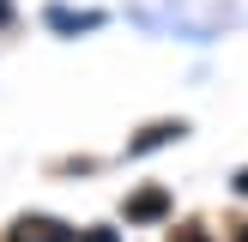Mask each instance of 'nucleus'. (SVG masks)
Wrapping results in <instances>:
<instances>
[{
    "instance_id": "nucleus-2",
    "label": "nucleus",
    "mask_w": 248,
    "mask_h": 242,
    "mask_svg": "<svg viewBox=\"0 0 248 242\" xmlns=\"http://www.w3.org/2000/svg\"><path fill=\"white\" fill-rule=\"evenodd\" d=\"M164 206H170L164 188H145V194H133V200H127V218H133V224H152V218H164Z\"/></svg>"
},
{
    "instance_id": "nucleus-6",
    "label": "nucleus",
    "mask_w": 248,
    "mask_h": 242,
    "mask_svg": "<svg viewBox=\"0 0 248 242\" xmlns=\"http://www.w3.org/2000/svg\"><path fill=\"white\" fill-rule=\"evenodd\" d=\"M176 242H206V236H200V230H182V236H176Z\"/></svg>"
},
{
    "instance_id": "nucleus-3",
    "label": "nucleus",
    "mask_w": 248,
    "mask_h": 242,
    "mask_svg": "<svg viewBox=\"0 0 248 242\" xmlns=\"http://www.w3.org/2000/svg\"><path fill=\"white\" fill-rule=\"evenodd\" d=\"M182 133H188V127H182V121H157V127H145L140 139L127 145V151H133V157H140V151H157V145H170V139H182Z\"/></svg>"
},
{
    "instance_id": "nucleus-4",
    "label": "nucleus",
    "mask_w": 248,
    "mask_h": 242,
    "mask_svg": "<svg viewBox=\"0 0 248 242\" xmlns=\"http://www.w3.org/2000/svg\"><path fill=\"white\" fill-rule=\"evenodd\" d=\"M48 24H55V30H91V24H97V12H79V18H73L67 6H55V12H48Z\"/></svg>"
},
{
    "instance_id": "nucleus-8",
    "label": "nucleus",
    "mask_w": 248,
    "mask_h": 242,
    "mask_svg": "<svg viewBox=\"0 0 248 242\" xmlns=\"http://www.w3.org/2000/svg\"><path fill=\"white\" fill-rule=\"evenodd\" d=\"M236 188H242V194H248V169H242V176H236Z\"/></svg>"
},
{
    "instance_id": "nucleus-1",
    "label": "nucleus",
    "mask_w": 248,
    "mask_h": 242,
    "mask_svg": "<svg viewBox=\"0 0 248 242\" xmlns=\"http://www.w3.org/2000/svg\"><path fill=\"white\" fill-rule=\"evenodd\" d=\"M12 242H73V230L61 218H18L12 224Z\"/></svg>"
},
{
    "instance_id": "nucleus-7",
    "label": "nucleus",
    "mask_w": 248,
    "mask_h": 242,
    "mask_svg": "<svg viewBox=\"0 0 248 242\" xmlns=\"http://www.w3.org/2000/svg\"><path fill=\"white\" fill-rule=\"evenodd\" d=\"M6 18H12V0H0V24H6Z\"/></svg>"
},
{
    "instance_id": "nucleus-9",
    "label": "nucleus",
    "mask_w": 248,
    "mask_h": 242,
    "mask_svg": "<svg viewBox=\"0 0 248 242\" xmlns=\"http://www.w3.org/2000/svg\"><path fill=\"white\" fill-rule=\"evenodd\" d=\"M236 242H248V224H242V236H236Z\"/></svg>"
},
{
    "instance_id": "nucleus-5",
    "label": "nucleus",
    "mask_w": 248,
    "mask_h": 242,
    "mask_svg": "<svg viewBox=\"0 0 248 242\" xmlns=\"http://www.w3.org/2000/svg\"><path fill=\"white\" fill-rule=\"evenodd\" d=\"M85 242H121V236H115V230H103V224H97V230H91Z\"/></svg>"
}]
</instances>
